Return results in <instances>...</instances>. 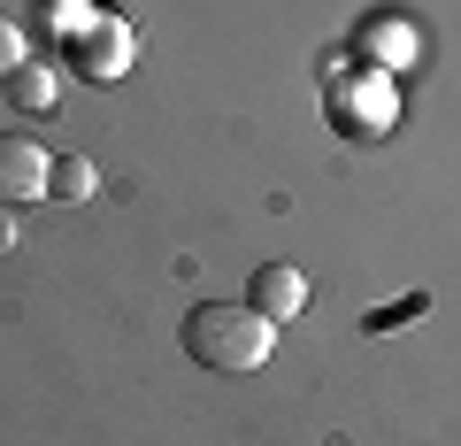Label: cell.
<instances>
[{
	"label": "cell",
	"instance_id": "277c9868",
	"mask_svg": "<svg viewBox=\"0 0 461 446\" xmlns=\"http://www.w3.org/2000/svg\"><path fill=\"white\" fill-rule=\"evenodd\" d=\"M77 69H85V77H93V85L123 77V69H131V23H123V16L93 23V32L77 39Z\"/></svg>",
	"mask_w": 461,
	"mask_h": 446
},
{
	"label": "cell",
	"instance_id": "7a4b0ae2",
	"mask_svg": "<svg viewBox=\"0 0 461 446\" xmlns=\"http://www.w3.org/2000/svg\"><path fill=\"white\" fill-rule=\"evenodd\" d=\"M54 193V154L39 139H0V208H32V200Z\"/></svg>",
	"mask_w": 461,
	"mask_h": 446
},
{
	"label": "cell",
	"instance_id": "8992f818",
	"mask_svg": "<svg viewBox=\"0 0 461 446\" xmlns=\"http://www.w3.org/2000/svg\"><path fill=\"white\" fill-rule=\"evenodd\" d=\"M93 162H85V154H54V200H85L93 193Z\"/></svg>",
	"mask_w": 461,
	"mask_h": 446
},
{
	"label": "cell",
	"instance_id": "5b68a950",
	"mask_svg": "<svg viewBox=\"0 0 461 446\" xmlns=\"http://www.w3.org/2000/svg\"><path fill=\"white\" fill-rule=\"evenodd\" d=\"M8 108H23V116H54L62 108V85H54V69L47 62H23V69H8Z\"/></svg>",
	"mask_w": 461,
	"mask_h": 446
},
{
	"label": "cell",
	"instance_id": "6da1fadb",
	"mask_svg": "<svg viewBox=\"0 0 461 446\" xmlns=\"http://www.w3.org/2000/svg\"><path fill=\"white\" fill-rule=\"evenodd\" d=\"M269 339H277V323H262L247 300H200V308L185 315V354H193L200 369H223V378L262 369Z\"/></svg>",
	"mask_w": 461,
	"mask_h": 446
},
{
	"label": "cell",
	"instance_id": "ba28073f",
	"mask_svg": "<svg viewBox=\"0 0 461 446\" xmlns=\"http://www.w3.org/2000/svg\"><path fill=\"white\" fill-rule=\"evenodd\" d=\"M0 247H8V215H0Z\"/></svg>",
	"mask_w": 461,
	"mask_h": 446
},
{
	"label": "cell",
	"instance_id": "52a82bcc",
	"mask_svg": "<svg viewBox=\"0 0 461 446\" xmlns=\"http://www.w3.org/2000/svg\"><path fill=\"white\" fill-rule=\"evenodd\" d=\"M23 62H32V47H23V32H16V23L0 16V77H8V69H23Z\"/></svg>",
	"mask_w": 461,
	"mask_h": 446
},
{
	"label": "cell",
	"instance_id": "3957f363",
	"mask_svg": "<svg viewBox=\"0 0 461 446\" xmlns=\"http://www.w3.org/2000/svg\"><path fill=\"white\" fill-rule=\"evenodd\" d=\"M247 308L262 315V323H293L300 308H308V278H300L293 262H262L247 285Z\"/></svg>",
	"mask_w": 461,
	"mask_h": 446
}]
</instances>
